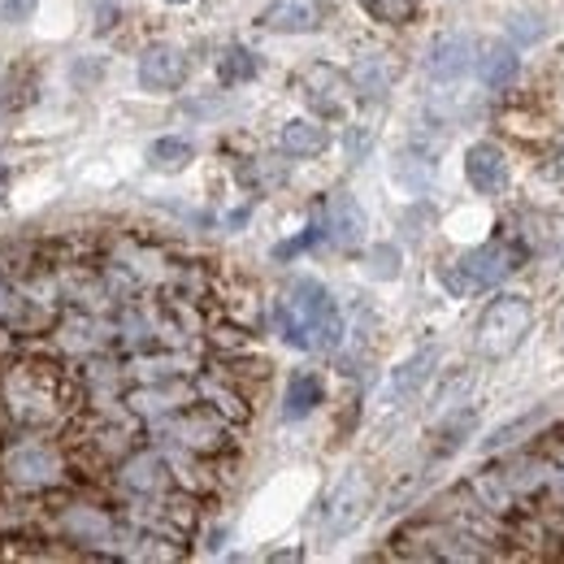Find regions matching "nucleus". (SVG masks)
Here are the masks:
<instances>
[{
	"label": "nucleus",
	"mask_w": 564,
	"mask_h": 564,
	"mask_svg": "<svg viewBox=\"0 0 564 564\" xmlns=\"http://www.w3.org/2000/svg\"><path fill=\"white\" fill-rule=\"evenodd\" d=\"M274 322L291 347L304 352H331L343 343V313H338L335 296L318 283V278H296L287 287V296L274 304Z\"/></svg>",
	"instance_id": "obj_1"
},
{
	"label": "nucleus",
	"mask_w": 564,
	"mask_h": 564,
	"mask_svg": "<svg viewBox=\"0 0 564 564\" xmlns=\"http://www.w3.org/2000/svg\"><path fill=\"white\" fill-rule=\"evenodd\" d=\"M521 261H526V248H521V243L495 239V243L473 248V252H464L456 265H448V269H444V287H448L451 296H469V291L495 287V283H504L513 269H521Z\"/></svg>",
	"instance_id": "obj_2"
},
{
	"label": "nucleus",
	"mask_w": 564,
	"mask_h": 564,
	"mask_svg": "<svg viewBox=\"0 0 564 564\" xmlns=\"http://www.w3.org/2000/svg\"><path fill=\"white\" fill-rule=\"evenodd\" d=\"M530 326H534V304L526 296H495L477 322V352L486 360H504L526 343Z\"/></svg>",
	"instance_id": "obj_3"
},
{
	"label": "nucleus",
	"mask_w": 564,
	"mask_h": 564,
	"mask_svg": "<svg viewBox=\"0 0 564 564\" xmlns=\"http://www.w3.org/2000/svg\"><path fill=\"white\" fill-rule=\"evenodd\" d=\"M369 508H373V486H369V477H365L360 469H347V473L335 482L331 499H326V513H322V539L335 543L343 534H352V530L369 517Z\"/></svg>",
	"instance_id": "obj_4"
},
{
	"label": "nucleus",
	"mask_w": 564,
	"mask_h": 564,
	"mask_svg": "<svg viewBox=\"0 0 564 564\" xmlns=\"http://www.w3.org/2000/svg\"><path fill=\"white\" fill-rule=\"evenodd\" d=\"M318 230H322V239H331L335 248L352 252V248H360V243H365L369 222H365V209H360V200H356V196L335 192V196H326V205H322Z\"/></svg>",
	"instance_id": "obj_5"
},
{
	"label": "nucleus",
	"mask_w": 564,
	"mask_h": 564,
	"mask_svg": "<svg viewBox=\"0 0 564 564\" xmlns=\"http://www.w3.org/2000/svg\"><path fill=\"white\" fill-rule=\"evenodd\" d=\"M187 53L174 44H152L139 57V88L143 92H179L187 83Z\"/></svg>",
	"instance_id": "obj_6"
},
{
	"label": "nucleus",
	"mask_w": 564,
	"mask_h": 564,
	"mask_svg": "<svg viewBox=\"0 0 564 564\" xmlns=\"http://www.w3.org/2000/svg\"><path fill=\"white\" fill-rule=\"evenodd\" d=\"M464 179H469V187L477 196H499L508 187V157H504V148L491 143V139L473 143L464 152Z\"/></svg>",
	"instance_id": "obj_7"
},
{
	"label": "nucleus",
	"mask_w": 564,
	"mask_h": 564,
	"mask_svg": "<svg viewBox=\"0 0 564 564\" xmlns=\"http://www.w3.org/2000/svg\"><path fill=\"white\" fill-rule=\"evenodd\" d=\"M473 61H477V44H473L469 35H439V39L430 44L426 70H430L439 83H456V79H464V74L473 70Z\"/></svg>",
	"instance_id": "obj_8"
},
{
	"label": "nucleus",
	"mask_w": 564,
	"mask_h": 564,
	"mask_svg": "<svg viewBox=\"0 0 564 564\" xmlns=\"http://www.w3.org/2000/svg\"><path fill=\"white\" fill-rule=\"evenodd\" d=\"M261 26L278 31V35H309V31L322 26V9L313 0H274L261 13Z\"/></svg>",
	"instance_id": "obj_9"
},
{
	"label": "nucleus",
	"mask_w": 564,
	"mask_h": 564,
	"mask_svg": "<svg viewBox=\"0 0 564 564\" xmlns=\"http://www.w3.org/2000/svg\"><path fill=\"white\" fill-rule=\"evenodd\" d=\"M473 70H477V79H482L486 88H495V92L508 88V83H517V70H521L517 44H486V48L477 53Z\"/></svg>",
	"instance_id": "obj_10"
},
{
	"label": "nucleus",
	"mask_w": 564,
	"mask_h": 564,
	"mask_svg": "<svg viewBox=\"0 0 564 564\" xmlns=\"http://www.w3.org/2000/svg\"><path fill=\"white\" fill-rule=\"evenodd\" d=\"M322 400H326L322 378H318V373H309V369H300V373H291V382H287L283 417H287V422H300V417L318 413V404H322Z\"/></svg>",
	"instance_id": "obj_11"
},
{
	"label": "nucleus",
	"mask_w": 564,
	"mask_h": 564,
	"mask_svg": "<svg viewBox=\"0 0 564 564\" xmlns=\"http://www.w3.org/2000/svg\"><path fill=\"white\" fill-rule=\"evenodd\" d=\"M326 148H331L326 126H318L309 117H291L283 126V152H291V157H322Z\"/></svg>",
	"instance_id": "obj_12"
},
{
	"label": "nucleus",
	"mask_w": 564,
	"mask_h": 564,
	"mask_svg": "<svg viewBox=\"0 0 564 564\" xmlns=\"http://www.w3.org/2000/svg\"><path fill=\"white\" fill-rule=\"evenodd\" d=\"M192 161H196V148H192L187 139L165 135V139L148 143V165H152L157 174H179V170H187Z\"/></svg>",
	"instance_id": "obj_13"
},
{
	"label": "nucleus",
	"mask_w": 564,
	"mask_h": 564,
	"mask_svg": "<svg viewBox=\"0 0 564 564\" xmlns=\"http://www.w3.org/2000/svg\"><path fill=\"white\" fill-rule=\"evenodd\" d=\"M548 422H552V404H539V408H530L526 417H517V422H508V426L491 430V435L482 439V451L508 448V444H517L521 435H534V430H539V426H548Z\"/></svg>",
	"instance_id": "obj_14"
},
{
	"label": "nucleus",
	"mask_w": 564,
	"mask_h": 564,
	"mask_svg": "<svg viewBox=\"0 0 564 564\" xmlns=\"http://www.w3.org/2000/svg\"><path fill=\"white\" fill-rule=\"evenodd\" d=\"M318 74H322V83L326 88H318L313 79H304V96H309V105L322 113V117H343V96H335V92H343V74L338 70H331V66H318Z\"/></svg>",
	"instance_id": "obj_15"
},
{
	"label": "nucleus",
	"mask_w": 564,
	"mask_h": 564,
	"mask_svg": "<svg viewBox=\"0 0 564 564\" xmlns=\"http://www.w3.org/2000/svg\"><path fill=\"white\" fill-rule=\"evenodd\" d=\"M391 79H395V66H391V61H382V57H365V61L356 66V74H352V83H356V92H360L365 101L387 96Z\"/></svg>",
	"instance_id": "obj_16"
},
{
	"label": "nucleus",
	"mask_w": 564,
	"mask_h": 564,
	"mask_svg": "<svg viewBox=\"0 0 564 564\" xmlns=\"http://www.w3.org/2000/svg\"><path fill=\"white\" fill-rule=\"evenodd\" d=\"M256 70H261V61H256V53H248L243 44H230V48L222 53V61H218V79H222L226 88L252 83V79H256Z\"/></svg>",
	"instance_id": "obj_17"
},
{
	"label": "nucleus",
	"mask_w": 564,
	"mask_h": 564,
	"mask_svg": "<svg viewBox=\"0 0 564 564\" xmlns=\"http://www.w3.org/2000/svg\"><path fill=\"white\" fill-rule=\"evenodd\" d=\"M435 360H439L435 347H422L417 356H408V360L395 369V395H413V391L435 373Z\"/></svg>",
	"instance_id": "obj_18"
},
{
	"label": "nucleus",
	"mask_w": 564,
	"mask_h": 564,
	"mask_svg": "<svg viewBox=\"0 0 564 564\" xmlns=\"http://www.w3.org/2000/svg\"><path fill=\"white\" fill-rule=\"evenodd\" d=\"M360 4L373 22H387V26H404L417 13V0H360Z\"/></svg>",
	"instance_id": "obj_19"
},
{
	"label": "nucleus",
	"mask_w": 564,
	"mask_h": 564,
	"mask_svg": "<svg viewBox=\"0 0 564 564\" xmlns=\"http://www.w3.org/2000/svg\"><path fill=\"white\" fill-rule=\"evenodd\" d=\"M365 274L378 278V283L400 278V248H395V243H378V248L365 256Z\"/></svg>",
	"instance_id": "obj_20"
},
{
	"label": "nucleus",
	"mask_w": 564,
	"mask_h": 564,
	"mask_svg": "<svg viewBox=\"0 0 564 564\" xmlns=\"http://www.w3.org/2000/svg\"><path fill=\"white\" fill-rule=\"evenodd\" d=\"M508 35H513L517 48H530V44H539L548 35V22L539 13H513L508 18Z\"/></svg>",
	"instance_id": "obj_21"
},
{
	"label": "nucleus",
	"mask_w": 564,
	"mask_h": 564,
	"mask_svg": "<svg viewBox=\"0 0 564 564\" xmlns=\"http://www.w3.org/2000/svg\"><path fill=\"white\" fill-rule=\"evenodd\" d=\"M39 9V0H0V22L4 26H18V22H31Z\"/></svg>",
	"instance_id": "obj_22"
},
{
	"label": "nucleus",
	"mask_w": 564,
	"mask_h": 564,
	"mask_svg": "<svg viewBox=\"0 0 564 564\" xmlns=\"http://www.w3.org/2000/svg\"><path fill=\"white\" fill-rule=\"evenodd\" d=\"M318 239H322V230H318V226H309V230H304L300 239H287V243H278V248H274V256H278V261H287V256H296V252L313 248Z\"/></svg>",
	"instance_id": "obj_23"
},
{
	"label": "nucleus",
	"mask_w": 564,
	"mask_h": 564,
	"mask_svg": "<svg viewBox=\"0 0 564 564\" xmlns=\"http://www.w3.org/2000/svg\"><path fill=\"white\" fill-rule=\"evenodd\" d=\"M343 143H347V157H352V161H365V152H369V143H373V139H369V130H360V126H352Z\"/></svg>",
	"instance_id": "obj_24"
},
{
	"label": "nucleus",
	"mask_w": 564,
	"mask_h": 564,
	"mask_svg": "<svg viewBox=\"0 0 564 564\" xmlns=\"http://www.w3.org/2000/svg\"><path fill=\"white\" fill-rule=\"evenodd\" d=\"M170 4H187V0H170Z\"/></svg>",
	"instance_id": "obj_25"
}]
</instances>
